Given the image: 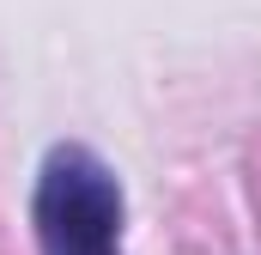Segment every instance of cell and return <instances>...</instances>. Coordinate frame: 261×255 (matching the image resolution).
<instances>
[{
	"instance_id": "obj_1",
	"label": "cell",
	"mask_w": 261,
	"mask_h": 255,
	"mask_svg": "<svg viewBox=\"0 0 261 255\" xmlns=\"http://www.w3.org/2000/svg\"><path fill=\"white\" fill-rule=\"evenodd\" d=\"M43 255H122V183L85 146H55L37 176Z\"/></svg>"
}]
</instances>
